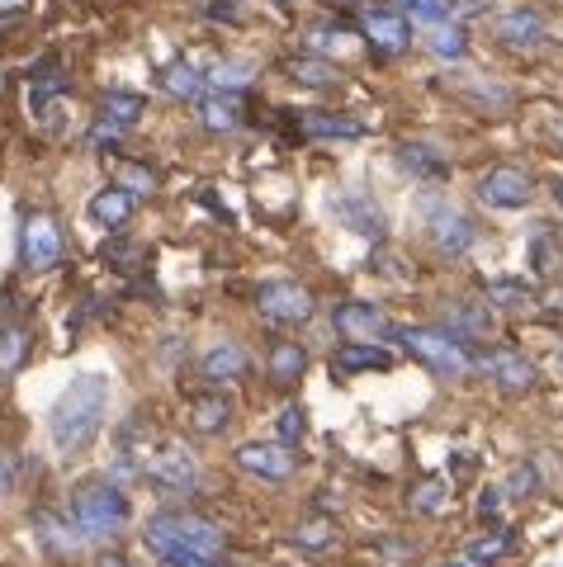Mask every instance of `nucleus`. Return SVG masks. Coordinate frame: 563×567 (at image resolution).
Listing matches in <instances>:
<instances>
[{"instance_id":"1","label":"nucleus","mask_w":563,"mask_h":567,"mask_svg":"<svg viewBox=\"0 0 563 567\" xmlns=\"http://www.w3.org/2000/svg\"><path fill=\"white\" fill-rule=\"evenodd\" d=\"M143 544L166 567H218L223 529L195 511H156L143 525Z\"/></svg>"},{"instance_id":"2","label":"nucleus","mask_w":563,"mask_h":567,"mask_svg":"<svg viewBox=\"0 0 563 567\" xmlns=\"http://www.w3.org/2000/svg\"><path fill=\"white\" fill-rule=\"evenodd\" d=\"M104 412H110V379L104 374H76L72 383H66V393L58 398V406L48 412L52 445H58L62 454L91 450V440L104 425Z\"/></svg>"},{"instance_id":"3","label":"nucleus","mask_w":563,"mask_h":567,"mask_svg":"<svg viewBox=\"0 0 563 567\" xmlns=\"http://www.w3.org/2000/svg\"><path fill=\"white\" fill-rule=\"evenodd\" d=\"M393 336L408 346L412 360H421L436 379H469L479 360H473L469 341H460L450 327H393Z\"/></svg>"},{"instance_id":"4","label":"nucleus","mask_w":563,"mask_h":567,"mask_svg":"<svg viewBox=\"0 0 563 567\" xmlns=\"http://www.w3.org/2000/svg\"><path fill=\"white\" fill-rule=\"evenodd\" d=\"M129 496H123L110 477H95V483H81L72 496V525L81 539H110L129 525Z\"/></svg>"},{"instance_id":"5","label":"nucleus","mask_w":563,"mask_h":567,"mask_svg":"<svg viewBox=\"0 0 563 567\" xmlns=\"http://www.w3.org/2000/svg\"><path fill=\"white\" fill-rule=\"evenodd\" d=\"M256 312L275 327H304V322H313V312H318V298L298 279H266L256 289Z\"/></svg>"},{"instance_id":"6","label":"nucleus","mask_w":563,"mask_h":567,"mask_svg":"<svg viewBox=\"0 0 563 567\" xmlns=\"http://www.w3.org/2000/svg\"><path fill=\"white\" fill-rule=\"evenodd\" d=\"M20 260H24V270L33 275H48V270H58V265L66 260V237H62V227L52 213H29L24 227H20Z\"/></svg>"},{"instance_id":"7","label":"nucleus","mask_w":563,"mask_h":567,"mask_svg":"<svg viewBox=\"0 0 563 567\" xmlns=\"http://www.w3.org/2000/svg\"><path fill=\"white\" fill-rule=\"evenodd\" d=\"M473 194H479V204H488V208L516 213L535 199V181H531V171H521V166H492L479 175Z\"/></svg>"},{"instance_id":"8","label":"nucleus","mask_w":563,"mask_h":567,"mask_svg":"<svg viewBox=\"0 0 563 567\" xmlns=\"http://www.w3.org/2000/svg\"><path fill=\"white\" fill-rule=\"evenodd\" d=\"M233 464H237L242 473L260 477V483L285 487L289 477H294V468H298V458L289 454V445H270V440H246V445H237Z\"/></svg>"},{"instance_id":"9","label":"nucleus","mask_w":563,"mask_h":567,"mask_svg":"<svg viewBox=\"0 0 563 567\" xmlns=\"http://www.w3.org/2000/svg\"><path fill=\"white\" fill-rule=\"evenodd\" d=\"M331 327H337L341 341H379V336H393V322L375 303H365V298H346V303L331 308Z\"/></svg>"},{"instance_id":"10","label":"nucleus","mask_w":563,"mask_h":567,"mask_svg":"<svg viewBox=\"0 0 563 567\" xmlns=\"http://www.w3.org/2000/svg\"><path fill=\"white\" fill-rule=\"evenodd\" d=\"M479 369L502 388V393H531L535 379H540V374H535V364L525 360L521 350H512V346L483 350V354H479Z\"/></svg>"},{"instance_id":"11","label":"nucleus","mask_w":563,"mask_h":567,"mask_svg":"<svg viewBox=\"0 0 563 567\" xmlns=\"http://www.w3.org/2000/svg\"><path fill=\"white\" fill-rule=\"evenodd\" d=\"M383 374V369H393V350H383L379 341H341L331 350V374L341 379H356V374Z\"/></svg>"},{"instance_id":"12","label":"nucleus","mask_w":563,"mask_h":567,"mask_svg":"<svg viewBox=\"0 0 563 567\" xmlns=\"http://www.w3.org/2000/svg\"><path fill=\"white\" fill-rule=\"evenodd\" d=\"M133 213H137V199H133V189H123V185H104V189L91 194V204H85V218H91L100 233L129 227Z\"/></svg>"},{"instance_id":"13","label":"nucleus","mask_w":563,"mask_h":567,"mask_svg":"<svg viewBox=\"0 0 563 567\" xmlns=\"http://www.w3.org/2000/svg\"><path fill=\"white\" fill-rule=\"evenodd\" d=\"M143 473L152 477V487H162L166 496L195 487V458H190L181 445H166L162 454H152V464H143Z\"/></svg>"},{"instance_id":"14","label":"nucleus","mask_w":563,"mask_h":567,"mask_svg":"<svg viewBox=\"0 0 563 567\" xmlns=\"http://www.w3.org/2000/svg\"><path fill=\"white\" fill-rule=\"evenodd\" d=\"M492 33H498V43H506V48H540L544 39H550V24H544L540 10L516 6V10H506L502 20L492 24Z\"/></svg>"},{"instance_id":"15","label":"nucleus","mask_w":563,"mask_h":567,"mask_svg":"<svg viewBox=\"0 0 563 567\" xmlns=\"http://www.w3.org/2000/svg\"><path fill=\"white\" fill-rule=\"evenodd\" d=\"M233 398L223 393V388L208 383L204 393H190V425H195L199 435H223L227 425H233Z\"/></svg>"},{"instance_id":"16","label":"nucleus","mask_w":563,"mask_h":567,"mask_svg":"<svg viewBox=\"0 0 563 567\" xmlns=\"http://www.w3.org/2000/svg\"><path fill=\"white\" fill-rule=\"evenodd\" d=\"M365 39H369V48L375 52H402L412 43V24H408V14L402 10H369L365 14Z\"/></svg>"},{"instance_id":"17","label":"nucleus","mask_w":563,"mask_h":567,"mask_svg":"<svg viewBox=\"0 0 563 567\" xmlns=\"http://www.w3.org/2000/svg\"><path fill=\"white\" fill-rule=\"evenodd\" d=\"M431 237H436V246H441L446 256H464L469 246L479 241L473 223L464 218L460 208H431Z\"/></svg>"},{"instance_id":"18","label":"nucleus","mask_w":563,"mask_h":567,"mask_svg":"<svg viewBox=\"0 0 563 567\" xmlns=\"http://www.w3.org/2000/svg\"><path fill=\"white\" fill-rule=\"evenodd\" d=\"M246 350L237 346V341H214L204 350V360H199V374L214 383V388H223V383H237L242 374H246Z\"/></svg>"},{"instance_id":"19","label":"nucleus","mask_w":563,"mask_h":567,"mask_svg":"<svg viewBox=\"0 0 563 567\" xmlns=\"http://www.w3.org/2000/svg\"><path fill=\"white\" fill-rule=\"evenodd\" d=\"M304 369H308L304 341H275V346L266 350V379H270L275 388L298 383V379H304Z\"/></svg>"},{"instance_id":"20","label":"nucleus","mask_w":563,"mask_h":567,"mask_svg":"<svg viewBox=\"0 0 563 567\" xmlns=\"http://www.w3.org/2000/svg\"><path fill=\"white\" fill-rule=\"evenodd\" d=\"M143 114H147V100L143 95H133V91H110L100 100V123H110V128H119V133H129V128H137L143 123Z\"/></svg>"},{"instance_id":"21","label":"nucleus","mask_w":563,"mask_h":567,"mask_svg":"<svg viewBox=\"0 0 563 567\" xmlns=\"http://www.w3.org/2000/svg\"><path fill=\"white\" fill-rule=\"evenodd\" d=\"M298 133L304 137H318V142H331V137H365V123L360 118H350V114H327V110H313L304 114V123H298Z\"/></svg>"},{"instance_id":"22","label":"nucleus","mask_w":563,"mask_h":567,"mask_svg":"<svg viewBox=\"0 0 563 567\" xmlns=\"http://www.w3.org/2000/svg\"><path fill=\"white\" fill-rule=\"evenodd\" d=\"M337 218L360 237H383V213L375 208V199H365V194H341Z\"/></svg>"},{"instance_id":"23","label":"nucleus","mask_w":563,"mask_h":567,"mask_svg":"<svg viewBox=\"0 0 563 567\" xmlns=\"http://www.w3.org/2000/svg\"><path fill=\"white\" fill-rule=\"evenodd\" d=\"M483 298H488V308H506V312L540 303V293L525 279H483Z\"/></svg>"},{"instance_id":"24","label":"nucleus","mask_w":563,"mask_h":567,"mask_svg":"<svg viewBox=\"0 0 563 567\" xmlns=\"http://www.w3.org/2000/svg\"><path fill=\"white\" fill-rule=\"evenodd\" d=\"M199 123L208 133H237L242 128V100L237 95H204L199 100Z\"/></svg>"},{"instance_id":"25","label":"nucleus","mask_w":563,"mask_h":567,"mask_svg":"<svg viewBox=\"0 0 563 567\" xmlns=\"http://www.w3.org/2000/svg\"><path fill=\"white\" fill-rule=\"evenodd\" d=\"M446 327L460 336V341H488L492 336V308L488 303H454Z\"/></svg>"},{"instance_id":"26","label":"nucleus","mask_w":563,"mask_h":567,"mask_svg":"<svg viewBox=\"0 0 563 567\" xmlns=\"http://www.w3.org/2000/svg\"><path fill=\"white\" fill-rule=\"evenodd\" d=\"M285 76L298 85H318V91H327V85H341V66L327 62V58H289Z\"/></svg>"},{"instance_id":"27","label":"nucleus","mask_w":563,"mask_h":567,"mask_svg":"<svg viewBox=\"0 0 563 567\" xmlns=\"http://www.w3.org/2000/svg\"><path fill=\"white\" fill-rule=\"evenodd\" d=\"M402 166L412 175H427V181H450V156L427 147V142H402Z\"/></svg>"},{"instance_id":"28","label":"nucleus","mask_w":563,"mask_h":567,"mask_svg":"<svg viewBox=\"0 0 563 567\" xmlns=\"http://www.w3.org/2000/svg\"><path fill=\"white\" fill-rule=\"evenodd\" d=\"M162 85L175 95V100H204V91H208V76L199 66H190V62H175L166 76H162Z\"/></svg>"},{"instance_id":"29","label":"nucleus","mask_w":563,"mask_h":567,"mask_svg":"<svg viewBox=\"0 0 563 567\" xmlns=\"http://www.w3.org/2000/svg\"><path fill=\"white\" fill-rule=\"evenodd\" d=\"M427 48H431L441 62H464V58H469V33H464L460 24H441V29H431Z\"/></svg>"},{"instance_id":"30","label":"nucleus","mask_w":563,"mask_h":567,"mask_svg":"<svg viewBox=\"0 0 563 567\" xmlns=\"http://www.w3.org/2000/svg\"><path fill=\"white\" fill-rule=\"evenodd\" d=\"M402 14L412 24H427V29H441L454 20V0H402Z\"/></svg>"},{"instance_id":"31","label":"nucleus","mask_w":563,"mask_h":567,"mask_svg":"<svg viewBox=\"0 0 563 567\" xmlns=\"http://www.w3.org/2000/svg\"><path fill=\"white\" fill-rule=\"evenodd\" d=\"M450 502H454V492L441 483V477H427V483H417V492H412V506L421 516H446Z\"/></svg>"},{"instance_id":"32","label":"nucleus","mask_w":563,"mask_h":567,"mask_svg":"<svg viewBox=\"0 0 563 567\" xmlns=\"http://www.w3.org/2000/svg\"><path fill=\"white\" fill-rule=\"evenodd\" d=\"M294 544L308 548V554H327V548L337 544V525L331 520H298L294 525Z\"/></svg>"},{"instance_id":"33","label":"nucleus","mask_w":563,"mask_h":567,"mask_svg":"<svg viewBox=\"0 0 563 567\" xmlns=\"http://www.w3.org/2000/svg\"><path fill=\"white\" fill-rule=\"evenodd\" d=\"M252 62H218L214 66V76H208V85H214V91H223V95H237L246 81H252Z\"/></svg>"},{"instance_id":"34","label":"nucleus","mask_w":563,"mask_h":567,"mask_svg":"<svg viewBox=\"0 0 563 567\" xmlns=\"http://www.w3.org/2000/svg\"><path fill=\"white\" fill-rule=\"evenodd\" d=\"M506 544H512L506 535H483V539H473V544L464 548V558H469L473 567H488V563H498V558L506 554Z\"/></svg>"},{"instance_id":"35","label":"nucleus","mask_w":563,"mask_h":567,"mask_svg":"<svg viewBox=\"0 0 563 567\" xmlns=\"http://www.w3.org/2000/svg\"><path fill=\"white\" fill-rule=\"evenodd\" d=\"M275 431H279V445H298V440L308 435V416H304V406H285L279 412V421H275Z\"/></svg>"},{"instance_id":"36","label":"nucleus","mask_w":563,"mask_h":567,"mask_svg":"<svg viewBox=\"0 0 563 567\" xmlns=\"http://www.w3.org/2000/svg\"><path fill=\"white\" fill-rule=\"evenodd\" d=\"M24 350H29L24 327H6V331H0V369H6V374L24 360Z\"/></svg>"},{"instance_id":"37","label":"nucleus","mask_w":563,"mask_h":567,"mask_svg":"<svg viewBox=\"0 0 563 567\" xmlns=\"http://www.w3.org/2000/svg\"><path fill=\"white\" fill-rule=\"evenodd\" d=\"M540 483H535V468H525V464H516V473H512V496H531Z\"/></svg>"},{"instance_id":"38","label":"nucleus","mask_w":563,"mask_h":567,"mask_svg":"<svg viewBox=\"0 0 563 567\" xmlns=\"http://www.w3.org/2000/svg\"><path fill=\"white\" fill-rule=\"evenodd\" d=\"M498 492H502V487H488V492L479 496V516H483V520L498 516V506H502V496H498Z\"/></svg>"},{"instance_id":"39","label":"nucleus","mask_w":563,"mask_h":567,"mask_svg":"<svg viewBox=\"0 0 563 567\" xmlns=\"http://www.w3.org/2000/svg\"><path fill=\"white\" fill-rule=\"evenodd\" d=\"M14 487V458L6 454V450H0V496H6Z\"/></svg>"},{"instance_id":"40","label":"nucleus","mask_w":563,"mask_h":567,"mask_svg":"<svg viewBox=\"0 0 563 567\" xmlns=\"http://www.w3.org/2000/svg\"><path fill=\"white\" fill-rule=\"evenodd\" d=\"M540 303H544V312H550V317H563V289H544Z\"/></svg>"},{"instance_id":"41","label":"nucleus","mask_w":563,"mask_h":567,"mask_svg":"<svg viewBox=\"0 0 563 567\" xmlns=\"http://www.w3.org/2000/svg\"><path fill=\"white\" fill-rule=\"evenodd\" d=\"M550 194H554V204H559V213H563V181H550Z\"/></svg>"},{"instance_id":"42","label":"nucleus","mask_w":563,"mask_h":567,"mask_svg":"<svg viewBox=\"0 0 563 567\" xmlns=\"http://www.w3.org/2000/svg\"><path fill=\"white\" fill-rule=\"evenodd\" d=\"M436 567H473L469 558H446V563H436Z\"/></svg>"},{"instance_id":"43","label":"nucleus","mask_w":563,"mask_h":567,"mask_svg":"<svg viewBox=\"0 0 563 567\" xmlns=\"http://www.w3.org/2000/svg\"><path fill=\"white\" fill-rule=\"evenodd\" d=\"M100 567H129V563H123V558H100Z\"/></svg>"},{"instance_id":"44","label":"nucleus","mask_w":563,"mask_h":567,"mask_svg":"<svg viewBox=\"0 0 563 567\" xmlns=\"http://www.w3.org/2000/svg\"><path fill=\"white\" fill-rule=\"evenodd\" d=\"M554 133H559V142H563V123H559V128H554Z\"/></svg>"},{"instance_id":"45","label":"nucleus","mask_w":563,"mask_h":567,"mask_svg":"<svg viewBox=\"0 0 563 567\" xmlns=\"http://www.w3.org/2000/svg\"><path fill=\"white\" fill-rule=\"evenodd\" d=\"M559 354H563V350H559Z\"/></svg>"}]
</instances>
